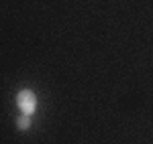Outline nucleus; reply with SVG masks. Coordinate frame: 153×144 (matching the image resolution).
<instances>
[{"instance_id":"obj_1","label":"nucleus","mask_w":153,"mask_h":144,"mask_svg":"<svg viewBox=\"0 0 153 144\" xmlns=\"http://www.w3.org/2000/svg\"><path fill=\"white\" fill-rule=\"evenodd\" d=\"M16 106L19 110L23 112L25 116H33L37 110V96L35 91H31V89H23V91H19V96H16Z\"/></svg>"},{"instance_id":"obj_2","label":"nucleus","mask_w":153,"mask_h":144,"mask_svg":"<svg viewBox=\"0 0 153 144\" xmlns=\"http://www.w3.org/2000/svg\"><path fill=\"white\" fill-rule=\"evenodd\" d=\"M16 128H19V130H29V128H31V116H21V118H19V120H16Z\"/></svg>"}]
</instances>
